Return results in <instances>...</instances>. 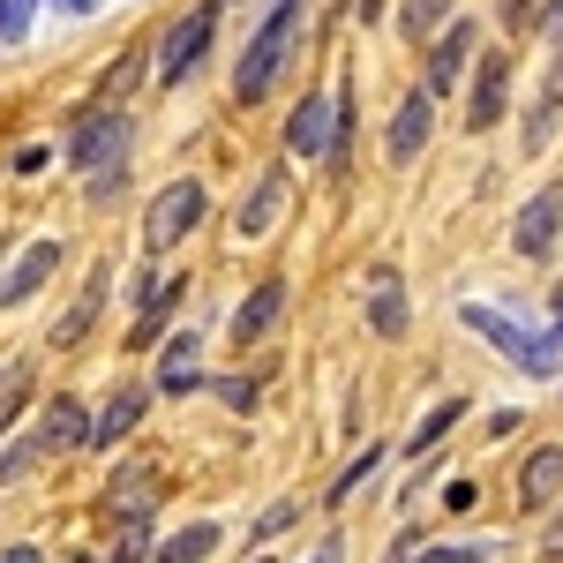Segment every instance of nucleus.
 Listing matches in <instances>:
<instances>
[{
	"instance_id": "f257e3e1",
	"label": "nucleus",
	"mask_w": 563,
	"mask_h": 563,
	"mask_svg": "<svg viewBox=\"0 0 563 563\" xmlns=\"http://www.w3.org/2000/svg\"><path fill=\"white\" fill-rule=\"evenodd\" d=\"M294 31H301V0H278V8L263 15V31L249 38L241 68H233V98H241V106H256L263 90L278 84V68L294 60Z\"/></svg>"
},
{
	"instance_id": "f03ea898",
	"label": "nucleus",
	"mask_w": 563,
	"mask_h": 563,
	"mask_svg": "<svg viewBox=\"0 0 563 563\" xmlns=\"http://www.w3.org/2000/svg\"><path fill=\"white\" fill-rule=\"evenodd\" d=\"M459 323L481 331V339L504 353L519 376H533V384H549V376H556V346H549L541 331H526L519 316H504V308H488V301H466V308H459Z\"/></svg>"
},
{
	"instance_id": "7ed1b4c3",
	"label": "nucleus",
	"mask_w": 563,
	"mask_h": 563,
	"mask_svg": "<svg viewBox=\"0 0 563 563\" xmlns=\"http://www.w3.org/2000/svg\"><path fill=\"white\" fill-rule=\"evenodd\" d=\"M68 166H76V174H98L90 196H113V174L129 166V113H121V106L84 113V129L68 135Z\"/></svg>"
},
{
	"instance_id": "20e7f679",
	"label": "nucleus",
	"mask_w": 563,
	"mask_h": 563,
	"mask_svg": "<svg viewBox=\"0 0 563 563\" xmlns=\"http://www.w3.org/2000/svg\"><path fill=\"white\" fill-rule=\"evenodd\" d=\"M203 211H211L203 180H174V188H158V203H151V218H143V249H151V256L180 249V241L203 225Z\"/></svg>"
},
{
	"instance_id": "39448f33",
	"label": "nucleus",
	"mask_w": 563,
	"mask_h": 563,
	"mask_svg": "<svg viewBox=\"0 0 563 563\" xmlns=\"http://www.w3.org/2000/svg\"><path fill=\"white\" fill-rule=\"evenodd\" d=\"M286 151L308 158V166L339 158V98H316V90H308L301 106L286 113Z\"/></svg>"
},
{
	"instance_id": "423d86ee",
	"label": "nucleus",
	"mask_w": 563,
	"mask_h": 563,
	"mask_svg": "<svg viewBox=\"0 0 563 563\" xmlns=\"http://www.w3.org/2000/svg\"><path fill=\"white\" fill-rule=\"evenodd\" d=\"M211 31H218V8H188L166 45H158V84H180V76H196V60L211 53Z\"/></svg>"
},
{
	"instance_id": "0eeeda50",
	"label": "nucleus",
	"mask_w": 563,
	"mask_h": 563,
	"mask_svg": "<svg viewBox=\"0 0 563 563\" xmlns=\"http://www.w3.org/2000/svg\"><path fill=\"white\" fill-rule=\"evenodd\" d=\"M294 211V174H256V188L241 196V211H233V233L241 241H263V233H278V218Z\"/></svg>"
},
{
	"instance_id": "6e6552de",
	"label": "nucleus",
	"mask_w": 563,
	"mask_h": 563,
	"mask_svg": "<svg viewBox=\"0 0 563 563\" xmlns=\"http://www.w3.org/2000/svg\"><path fill=\"white\" fill-rule=\"evenodd\" d=\"M429 129H435V98H429V84H421V90H406V106L390 113V135H384L390 166H413V158L429 151Z\"/></svg>"
},
{
	"instance_id": "1a4fd4ad",
	"label": "nucleus",
	"mask_w": 563,
	"mask_h": 563,
	"mask_svg": "<svg viewBox=\"0 0 563 563\" xmlns=\"http://www.w3.org/2000/svg\"><path fill=\"white\" fill-rule=\"evenodd\" d=\"M563 241V188H549V196H533V203H519V218H511V249L519 256H549Z\"/></svg>"
},
{
	"instance_id": "9d476101",
	"label": "nucleus",
	"mask_w": 563,
	"mask_h": 563,
	"mask_svg": "<svg viewBox=\"0 0 563 563\" xmlns=\"http://www.w3.org/2000/svg\"><path fill=\"white\" fill-rule=\"evenodd\" d=\"M90 421H98V413H90V406H76V398L60 390V398L45 406V429L31 435V443H38V459H53V451H84V443H90Z\"/></svg>"
},
{
	"instance_id": "9b49d317",
	"label": "nucleus",
	"mask_w": 563,
	"mask_h": 563,
	"mask_svg": "<svg viewBox=\"0 0 563 563\" xmlns=\"http://www.w3.org/2000/svg\"><path fill=\"white\" fill-rule=\"evenodd\" d=\"M60 271V241H31L23 256L8 263V278H0V308H15V301H31L45 278Z\"/></svg>"
},
{
	"instance_id": "f8f14e48",
	"label": "nucleus",
	"mask_w": 563,
	"mask_h": 563,
	"mask_svg": "<svg viewBox=\"0 0 563 563\" xmlns=\"http://www.w3.org/2000/svg\"><path fill=\"white\" fill-rule=\"evenodd\" d=\"M504 98H511V53H488L481 76H474V113H466V121L488 135L496 121H504Z\"/></svg>"
},
{
	"instance_id": "ddd939ff",
	"label": "nucleus",
	"mask_w": 563,
	"mask_h": 563,
	"mask_svg": "<svg viewBox=\"0 0 563 563\" xmlns=\"http://www.w3.org/2000/svg\"><path fill=\"white\" fill-rule=\"evenodd\" d=\"M278 316H286V286L271 278V286H256L249 301L233 308V339H241V346H256V339H271V331H278Z\"/></svg>"
},
{
	"instance_id": "4468645a",
	"label": "nucleus",
	"mask_w": 563,
	"mask_h": 563,
	"mask_svg": "<svg viewBox=\"0 0 563 563\" xmlns=\"http://www.w3.org/2000/svg\"><path fill=\"white\" fill-rule=\"evenodd\" d=\"M466 53H474V23H451V31L429 45V98H443V90L466 76Z\"/></svg>"
},
{
	"instance_id": "2eb2a0df",
	"label": "nucleus",
	"mask_w": 563,
	"mask_h": 563,
	"mask_svg": "<svg viewBox=\"0 0 563 563\" xmlns=\"http://www.w3.org/2000/svg\"><path fill=\"white\" fill-rule=\"evenodd\" d=\"M106 286H113V263H90V278H84V301L68 308L60 323H53V346H76L90 323H98V308H106Z\"/></svg>"
},
{
	"instance_id": "dca6fc26",
	"label": "nucleus",
	"mask_w": 563,
	"mask_h": 563,
	"mask_svg": "<svg viewBox=\"0 0 563 563\" xmlns=\"http://www.w3.org/2000/svg\"><path fill=\"white\" fill-rule=\"evenodd\" d=\"M368 331L376 339H406V286H398V271L368 278Z\"/></svg>"
},
{
	"instance_id": "f3484780",
	"label": "nucleus",
	"mask_w": 563,
	"mask_h": 563,
	"mask_svg": "<svg viewBox=\"0 0 563 563\" xmlns=\"http://www.w3.org/2000/svg\"><path fill=\"white\" fill-rule=\"evenodd\" d=\"M549 496H563V443H541V451L526 459V474H519V504L526 511H541Z\"/></svg>"
},
{
	"instance_id": "a211bd4d",
	"label": "nucleus",
	"mask_w": 563,
	"mask_h": 563,
	"mask_svg": "<svg viewBox=\"0 0 563 563\" xmlns=\"http://www.w3.org/2000/svg\"><path fill=\"white\" fill-rule=\"evenodd\" d=\"M143 406H151V390H143V384H121L113 398H106V413L90 421V443H113V435H129L135 421H143Z\"/></svg>"
},
{
	"instance_id": "6ab92c4d",
	"label": "nucleus",
	"mask_w": 563,
	"mask_h": 563,
	"mask_svg": "<svg viewBox=\"0 0 563 563\" xmlns=\"http://www.w3.org/2000/svg\"><path fill=\"white\" fill-rule=\"evenodd\" d=\"M556 113H563V53L549 60V76H541V98H533V113H526V151H541V143H549Z\"/></svg>"
},
{
	"instance_id": "aec40b11",
	"label": "nucleus",
	"mask_w": 563,
	"mask_h": 563,
	"mask_svg": "<svg viewBox=\"0 0 563 563\" xmlns=\"http://www.w3.org/2000/svg\"><path fill=\"white\" fill-rule=\"evenodd\" d=\"M459 413H466V398H443V406H429V413H421V429H413V443H406V451H413V459H429L435 443H443V435L459 429Z\"/></svg>"
},
{
	"instance_id": "412c9836",
	"label": "nucleus",
	"mask_w": 563,
	"mask_h": 563,
	"mask_svg": "<svg viewBox=\"0 0 563 563\" xmlns=\"http://www.w3.org/2000/svg\"><path fill=\"white\" fill-rule=\"evenodd\" d=\"M158 384H166V390H196V384H203V376H196V331L166 339V368H158Z\"/></svg>"
},
{
	"instance_id": "4be33fe9",
	"label": "nucleus",
	"mask_w": 563,
	"mask_h": 563,
	"mask_svg": "<svg viewBox=\"0 0 563 563\" xmlns=\"http://www.w3.org/2000/svg\"><path fill=\"white\" fill-rule=\"evenodd\" d=\"M398 31H406L413 45H429V31H451V0H406Z\"/></svg>"
},
{
	"instance_id": "5701e85b",
	"label": "nucleus",
	"mask_w": 563,
	"mask_h": 563,
	"mask_svg": "<svg viewBox=\"0 0 563 563\" xmlns=\"http://www.w3.org/2000/svg\"><path fill=\"white\" fill-rule=\"evenodd\" d=\"M211 549H218V526H211V519H196L188 533H174V541L158 549V563H203Z\"/></svg>"
},
{
	"instance_id": "b1692460",
	"label": "nucleus",
	"mask_w": 563,
	"mask_h": 563,
	"mask_svg": "<svg viewBox=\"0 0 563 563\" xmlns=\"http://www.w3.org/2000/svg\"><path fill=\"white\" fill-rule=\"evenodd\" d=\"M398 563H488L481 541H451V549H413V541H398Z\"/></svg>"
},
{
	"instance_id": "393cba45",
	"label": "nucleus",
	"mask_w": 563,
	"mask_h": 563,
	"mask_svg": "<svg viewBox=\"0 0 563 563\" xmlns=\"http://www.w3.org/2000/svg\"><path fill=\"white\" fill-rule=\"evenodd\" d=\"M376 466H384V443H368V451H361V459H353L346 474L331 481V504H346V496H353V488H361V481H368V474H376Z\"/></svg>"
},
{
	"instance_id": "a878e982",
	"label": "nucleus",
	"mask_w": 563,
	"mask_h": 563,
	"mask_svg": "<svg viewBox=\"0 0 563 563\" xmlns=\"http://www.w3.org/2000/svg\"><path fill=\"white\" fill-rule=\"evenodd\" d=\"M113 563H151V519H129V533H121Z\"/></svg>"
},
{
	"instance_id": "bb28decb",
	"label": "nucleus",
	"mask_w": 563,
	"mask_h": 563,
	"mask_svg": "<svg viewBox=\"0 0 563 563\" xmlns=\"http://www.w3.org/2000/svg\"><path fill=\"white\" fill-rule=\"evenodd\" d=\"M31 8H38V0H0V38L8 45L31 38Z\"/></svg>"
},
{
	"instance_id": "cd10ccee",
	"label": "nucleus",
	"mask_w": 563,
	"mask_h": 563,
	"mask_svg": "<svg viewBox=\"0 0 563 563\" xmlns=\"http://www.w3.org/2000/svg\"><path fill=\"white\" fill-rule=\"evenodd\" d=\"M286 526H294V504H271V511H263V519L249 526V541H278Z\"/></svg>"
},
{
	"instance_id": "c85d7f7f",
	"label": "nucleus",
	"mask_w": 563,
	"mask_h": 563,
	"mask_svg": "<svg viewBox=\"0 0 563 563\" xmlns=\"http://www.w3.org/2000/svg\"><path fill=\"white\" fill-rule=\"evenodd\" d=\"M31 459H38V443H8V451H0V481H15Z\"/></svg>"
},
{
	"instance_id": "c756f323",
	"label": "nucleus",
	"mask_w": 563,
	"mask_h": 563,
	"mask_svg": "<svg viewBox=\"0 0 563 563\" xmlns=\"http://www.w3.org/2000/svg\"><path fill=\"white\" fill-rule=\"evenodd\" d=\"M496 15H504V31H526L533 23V0H496Z\"/></svg>"
},
{
	"instance_id": "7c9ffc66",
	"label": "nucleus",
	"mask_w": 563,
	"mask_h": 563,
	"mask_svg": "<svg viewBox=\"0 0 563 563\" xmlns=\"http://www.w3.org/2000/svg\"><path fill=\"white\" fill-rule=\"evenodd\" d=\"M218 398H225V406H256V384H241V376H233V384H218Z\"/></svg>"
},
{
	"instance_id": "2f4dec72",
	"label": "nucleus",
	"mask_w": 563,
	"mask_h": 563,
	"mask_svg": "<svg viewBox=\"0 0 563 563\" xmlns=\"http://www.w3.org/2000/svg\"><path fill=\"white\" fill-rule=\"evenodd\" d=\"M308 563H346V541H339V533H323V541H316V556Z\"/></svg>"
},
{
	"instance_id": "473e14b6",
	"label": "nucleus",
	"mask_w": 563,
	"mask_h": 563,
	"mask_svg": "<svg viewBox=\"0 0 563 563\" xmlns=\"http://www.w3.org/2000/svg\"><path fill=\"white\" fill-rule=\"evenodd\" d=\"M541 31H549V38H563V0H549V15H541Z\"/></svg>"
},
{
	"instance_id": "72a5a7b5",
	"label": "nucleus",
	"mask_w": 563,
	"mask_h": 563,
	"mask_svg": "<svg viewBox=\"0 0 563 563\" xmlns=\"http://www.w3.org/2000/svg\"><path fill=\"white\" fill-rule=\"evenodd\" d=\"M53 8H60V15H76V23H84L90 8H98V0H53Z\"/></svg>"
},
{
	"instance_id": "f704fd0d",
	"label": "nucleus",
	"mask_w": 563,
	"mask_h": 563,
	"mask_svg": "<svg viewBox=\"0 0 563 563\" xmlns=\"http://www.w3.org/2000/svg\"><path fill=\"white\" fill-rule=\"evenodd\" d=\"M549 346H563V286H556V331H549Z\"/></svg>"
},
{
	"instance_id": "c9c22d12",
	"label": "nucleus",
	"mask_w": 563,
	"mask_h": 563,
	"mask_svg": "<svg viewBox=\"0 0 563 563\" xmlns=\"http://www.w3.org/2000/svg\"><path fill=\"white\" fill-rule=\"evenodd\" d=\"M256 563H271V556H256Z\"/></svg>"
}]
</instances>
